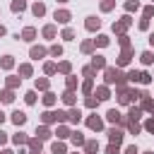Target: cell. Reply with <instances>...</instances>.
<instances>
[{"label":"cell","mask_w":154,"mask_h":154,"mask_svg":"<svg viewBox=\"0 0 154 154\" xmlns=\"http://www.w3.org/2000/svg\"><path fill=\"white\" fill-rule=\"evenodd\" d=\"M2 67H12V58H10V55L2 58Z\"/></svg>","instance_id":"ffe728a7"},{"label":"cell","mask_w":154,"mask_h":154,"mask_svg":"<svg viewBox=\"0 0 154 154\" xmlns=\"http://www.w3.org/2000/svg\"><path fill=\"white\" fill-rule=\"evenodd\" d=\"M60 2H65V0H60Z\"/></svg>","instance_id":"f35d334b"},{"label":"cell","mask_w":154,"mask_h":154,"mask_svg":"<svg viewBox=\"0 0 154 154\" xmlns=\"http://www.w3.org/2000/svg\"><path fill=\"white\" fill-rule=\"evenodd\" d=\"M43 12H46V7H43L41 2H36V5H34V14H36V17H41Z\"/></svg>","instance_id":"30bf717a"},{"label":"cell","mask_w":154,"mask_h":154,"mask_svg":"<svg viewBox=\"0 0 154 154\" xmlns=\"http://www.w3.org/2000/svg\"><path fill=\"white\" fill-rule=\"evenodd\" d=\"M53 154H65V147L55 142V144H53Z\"/></svg>","instance_id":"9a60e30c"},{"label":"cell","mask_w":154,"mask_h":154,"mask_svg":"<svg viewBox=\"0 0 154 154\" xmlns=\"http://www.w3.org/2000/svg\"><path fill=\"white\" fill-rule=\"evenodd\" d=\"M51 120H58V113H43V123H51Z\"/></svg>","instance_id":"7c38bea8"},{"label":"cell","mask_w":154,"mask_h":154,"mask_svg":"<svg viewBox=\"0 0 154 154\" xmlns=\"http://www.w3.org/2000/svg\"><path fill=\"white\" fill-rule=\"evenodd\" d=\"M125 154H137V147H135V144H132V147H128V149H125Z\"/></svg>","instance_id":"d6a6232c"},{"label":"cell","mask_w":154,"mask_h":154,"mask_svg":"<svg viewBox=\"0 0 154 154\" xmlns=\"http://www.w3.org/2000/svg\"><path fill=\"white\" fill-rule=\"evenodd\" d=\"M58 137H67V128H60L58 130Z\"/></svg>","instance_id":"4dcf8cb0"},{"label":"cell","mask_w":154,"mask_h":154,"mask_svg":"<svg viewBox=\"0 0 154 154\" xmlns=\"http://www.w3.org/2000/svg\"><path fill=\"white\" fill-rule=\"evenodd\" d=\"M87 29H99V19L96 17H89L87 19Z\"/></svg>","instance_id":"ba28073f"},{"label":"cell","mask_w":154,"mask_h":154,"mask_svg":"<svg viewBox=\"0 0 154 154\" xmlns=\"http://www.w3.org/2000/svg\"><path fill=\"white\" fill-rule=\"evenodd\" d=\"M79 118H82V116H79V111H70V120H72V123H77Z\"/></svg>","instance_id":"ac0fdd59"},{"label":"cell","mask_w":154,"mask_h":154,"mask_svg":"<svg viewBox=\"0 0 154 154\" xmlns=\"http://www.w3.org/2000/svg\"><path fill=\"white\" fill-rule=\"evenodd\" d=\"M55 19L65 24V22H70V12H65V10H63V12H55Z\"/></svg>","instance_id":"277c9868"},{"label":"cell","mask_w":154,"mask_h":154,"mask_svg":"<svg viewBox=\"0 0 154 154\" xmlns=\"http://www.w3.org/2000/svg\"><path fill=\"white\" fill-rule=\"evenodd\" d=\"M34 101H36V94L29 91V94H26V103H34Z\"/></svg>","instance_id":"cb8c5ba5"},{"label":"cell","mask_w":154,"mask_h":154,"mask_svg":"<svg viewBox=\"0 0 154 154\" xmlns=\"http://www.w3.org/2000/svg\"><path fill=\"white\" fill-rule=\"evenodd\" d=\"M46 72H48V75H51V72H55V65H53V63H48V65H46Z\"/></svg>","instance_id":"f1b7e54d"},{"label":"cell","mask_w":154,"mask_h":154,"mask_svg":"<svg viewBox=\"0 0 154 154\" xmlns=\"http://www.w3.org/2000/svg\"><path fill=\"white\" fill-rule=\"evenodd\" d=\"M108 137H111V142H113V144H118V142L123 140V132H120L118 128H111V130H108Z\"/></svg>","instance_id":"6da1fadb"},{"label":"cell","mask_w":154,"mask_h":154,"mask_svg":"<svg viewBox=\"0 0 154 154\" xmlns=\"http://www.w3.org/2000/svg\"><path fill=\"white\" fill-rule=\"evenodd\" d=\"M72 142H75V144H84V137H82V132H72Z\"/></svg>","instance_id":"4fadbf2b"},{"label":"cell","mask_w":154,"mask_h":154,"mask_svg":"<svg viewBox=\"0 0 154 154\" xmlns=\"http://www.w3.org/2000/svg\"><path fill=\"white\" fill-rule=\"evenodd\" d=\"M63 101H65V103H75V96H72V91H65V94H63Z\"/></svg>","instance_id":"5bb4252c"},{"label":"cell","mask_w":154,"mask_h":154,"mask_svg":"<svg viewBox=\"0 0 154 154\" xmlns=\"http://www.w3.org/2000/svg\"><path fill=\"white\" fill-rule=\"evenodd\" d=\"M106 116H108V120H111V123H118V120H120V113H118L116 108H111V111H108Z\"/></svg>","instance_id":"5b68a950"},{"label":"cell","mask_w":154,"mask_h":154,"mask_svg":"<svg viewBox=\"0 0 154 154\" xmlns=\"http://www.w3.org/2000/svg\"><path fill=\"white\" fill-rule=\"evenodd\" d=\"M5 140H7V137H5V132H2V130H0V144H2V142H5Z\"/></svg>","instance_id":"e575fe53"},{"label":"cell","mask_w":154,"mask_h":154,"mask_svg":"<svg viewBox=\"0 0 154 154\" xmlns=\"http://www.w3.org/2000/svg\"><path fill=\"white\" fill-rule=\"evenodd\" d=\"M24 7H26V2H24V0H14V2H12V10H14V12H22Z\"/></svg>","instance_id":"52a82bcc"},{"label":"cell","mask_w":154,"mask_h":154,"mask_svg":"<svg viewBox=\"0 0 154 154\" xmlns=\"http://www.w3.org/2000/svg\"><path fill=\"white\" fill-rule=\"evenodd\" d=\"M96 43H99V46H106V43H108V38H106V36H99V38H96Z\"/></svg>","instance_id":"484cf974"},{"label":"cell","mask_w":154,"mask_h":154,"mask_svg":"<svg viewBox=\"0 0 154 154\" xmlns=\"http://www.w3.org/2000/svg\"><path fill=\"white\" fill-rule=\"evenodd\" d=\"M106 152H108V154H118V144H111Z\"/></svg>","instance_id":"83f0119b"},{"label":"cell","mask_w":154,"mask_h":154,"mask_svg":"<svg viewBox=\"0 0 154 154\" xmlns=\"http://www.w3.org/2000/svg\"><path fill=\"white\" fill-rule=\"evenodd\" d=\"M149 43H152V46H154V34H149Z\"/></svg>","instance_id":"d590c367"},{"label":"cell","mask_w":154,"mask_h":154,"mask_svg":"<svg viewBox=\"0 0 154 154\" xmlns=\"http://www.w3.org/2000/svg\"><path fill=\"white\" fill-rule=\"evenodd\" d=\"M12 123H14V125H24V123H26V116H24L22 111H14V113H12Z\"/></svg>","instance_id":"7a4b0ae2"},{"label":"cell","mask_w":154,"mask_h":154,"mask_svg":"<svg viewBox=\"0 0 154 154\" xmlns=\"http://www.w3.org/2000/svg\"><path fill=\"white\" fill-rule=\"evenodd\" d=\"M24 140H26V137H24V132H19V135H14V142H17V144H19V142H24Z\"/></svg>","instance_id":"4316f807"},{"label":"cell","mask_w":154,"mask_h":154,"mask_svg":"<svg viewBox=\"0 0 154 154\" xmlns=\"http://www.w3.org/2000/svg\"><path fill=\"white\" fill-rule=\"evenodd\" d=\"M43 101H46V103H48V106H51V103H53V101H55V96H53V94H46V96H43Z\"/></svg>","instance_id":"d4e9b609"},{"label":"cell","mask_w":154,"mask_h":154,"mask_svg":"<svg viewBox=\"0 0 154 154\" xmlns=\"http://www.w3.org/2000/svg\"><path fill=\"white\" fill-rule=\"evenodd\" d=\"M12 99H14V96H12V91H2V101H5V103H10Z\"/></svg>","instance_id":"e0dca14e"},{"label":"cell","mask_w":154,"mask_h":154,"mask_svg":"<svg viewBox=\"0 0 154 154\" xmlns=\"http://www.w3.org/2000/svg\"><path fill=\"white\" fill-rule=\"evenodd\" d=\"M2 120H5V113H2V111H0V123H2Z\"/></svg>","instance_id":"8d00e7d4"},{"label":"cell","mask_w":154,"mask_h":154,"mask_svg":"<svg viewBox=\"0 0 154 154\" xmlns=\"http://www.w3.org/2000/svg\"><path fill=\"white\" fill-rule=\"evenodd\" d=\"M22 36H24V41H31V38L36 36V31H34V29H24V34H22Z\"/></svg>","instance_id":"8fae6325"},{"label":"cell","mask_w":154,"mask_h":154,"mask_svg":"<svg viewBox=\"0 0 154 154\" xmlns=\"http://www.w3.org/2000/svg\"><path fill=\"white\" fill-rule=\"evenodd\" d=\"M2 34H5V26H0V36H2Z\"/></svg>","instance_id":"74e56055"},{"label":"cell","mask_w":154,"mask_h":154,"mask_svg":"<svg viewBox=\"0 0 154 154\" xmlns=\"http://www.w3.org/2000/svg\"><path fill=\"white\" fill-rule=\"evenodd\" d=\"M87 149H89V152H94V149H99V144H96V142H89V144H87Z\"/></svg>","instance_id":"1f68e13d"},{"label":"cell","mask_w":154,"mask_h":154,"mask_svg":"<svg viewBox=\"0 0 154 154\" xmlns=\"http://www.w3.org/2000/svg\"><path fill=\"white\" fill-rule=\"evenodd\" d=\"M36 87H41V89H46V87H48V82H46V79H38V82H36Z\"/></svg>","instance_id":"f546056e"},{"label":"cell","mask_w":154,"mask_h":154,"mask_svg":"<svg viewBox=\"0 0 154 154\" xmlns=\"http://www.w3.org/2000/svg\"><path fill=\"white\" fill-rule=\"evenodd\" d=\"M96 94H99V99H108V91H106V89H103V87H101V89H99V91H96Z\"/></svg>","instance_id":"603a6c76"},{"label":"cell","mask_w":154,"mask_h":154,"mask_svg":"<svg viewBox=\"0 0 154 154\" xmlns=\"http://www.w3.org/2000/svg\"><path fill=\"white\" fill-rule=\"evenodd\" d=\"M94 67H103V58H101V55L94 58Z\"/></svg>","instance_id":"44dd1931"},{"label":"cell","mask_w":154,"mask_h":154,"mask_svg":"<svg viewBox=\"0 0 154 154\" xmlns=\"http://www.w3.org/2000/svg\"><path fill=\"white\" fill-rule=\"evenodd\" d=\"M51 53L58 58V55H63V48H60V46H53V48H51Z\"/></svg>","instance_id":"d6986e66"},{"label":"cell","mask_w":154,"mask_h":154,"mask_svg":"<svg viewBox=\"0 0 154 154\" xmlns=\"http://www.w3.org/2000/svg\"><path fill=\"white\" fill-rule=\"evenodd\" d=\"M43 34H46V36H48V38H51V36H53V34H55V29H53V26H46V29H43Z\"/></svg>","instance_id":"7402d4cb"},{"label":"cell","mask_w":154,"mask_h":154,"mask_svg":"<svg viewBox=\"0 0 154 154\" xmlns=\"http://www.w3.org/2000/svg\"><path fill=\"white\" fill-rule=\"evenodd\" d=\"M147 130H149V132H154V120H147Z\"/></svg>","instance_id":"836d02e7"},{"label":"cell","mask_w":154,"mask_h":154,"mask_svg":"<svg viewBox=\"0 0 154 154\" xmlns=\"http://www.w3.org/2000/svg\"><path fill=\"white\" fill-rule=\"evenodd\" d=\"M43 55H46V51H43V48H36V46L31 48V58H36V60H38V58H43Z\"/></svg>","instance_id":"8992f818"},{"label":"cell","mask_w":154,"mask_h":154,"mask_svg":"<svg viewBox=\"0 0 154 154\" xmlns=\"http://www.w3.org/2000/svg\"><path fill=\"white\" fill-rule=\"evenodd\" d=\"M89 128L91 130H101V120L99 118H89Z\"/></svg>","instance_id":"9c48e42d"},{"label":"cell","mask_w":154,"mask_h":154,"mask_svg":"<svg viewBox=\"0 0 154 154\" xmlns=\"http://www.w3.org/2000/svg\"><path fill=\"white\" fill-rule=\"evenodd\" d=\"M116 79H120V72L108 67V70H106V82H116Z\"/></svg>","instance_id":"3957f363"},{"label":"cell","mask_w":154,"mask_h":154,"mask_svg":"<svg viewBox=\"0 0 154 154\" xmlns=\"http://www.w3.org/2000/svg\"><path fill=\"white\" fill-rule=\"evenodd\" d=\"M152 60H154V58H152V53H142V63H144V65H149Z\"/></svg>","instance_id":"2e32d148"}]
</instances>
